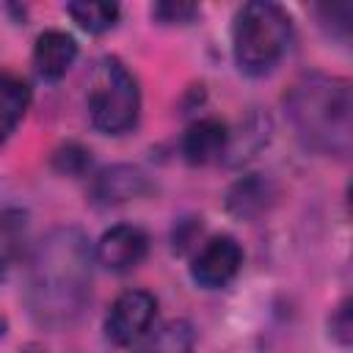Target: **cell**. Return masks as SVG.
<instances>
[{"label": "cell", "mask_w": 353, "mask_h": 353, "mask_svg": "<svg viewBox=\"0 0 353 353\" xmlns=\"http://www.w3.org/2000/svg\"><path fill=\"white\" fill-rule=\"evenodd\" d=\"M91 265L94 248L77 226H58L36 243L25 279V306L36 325L58 331L85 312Z\"/></svg>", "instance_id": "1"}, {"label": "cell", "mask_w": 353, "mask_h": 353, "mask_svg": "<svg viewBox=\"0 0 353 353\" xmlns=\"http://www.w3.org/2000/svg\"><path fill=\"white\" fill-rule=\"evenodd\" d=\"M284 113L306 149L334 157L350 154L353 91L345 77L325 72L301 74L284 94Z\"/></svg>", "instance_id": "2"}, {"label": "cell", "mask_w": 353, "mask_h": 353, "mask_svg": "<svg viewBox=\"0 0 353 353\" xmlns=\"http://www.w3.org/2000/svg\"><path fill=\"white\" fill-rule=\"evenodd\" d=\"M292 19L290 14L268 0L245 3L232 28V52L234 63L245 74H268L290 50Z\"/></svg>", "instance_id": "3"}, {"label": "cell", "mask_w": 353, "mask_h": 353, "mask_svg": "<svg viewBox=\"0 0 353 353\" xmlns=\"http://www.w3.org/2000/svg\"><path fill=\"white\" fill-rule=\"evenodd\" d=\"M138 113H141L138 80L119 58H102L88 88L91 124L105 135H121L135 127Z\"/></svg>", "instance_id": "4"}, {"label": "cell", "mask_w": 353, "mask_h": 353, "mask_svg": "<svg viewBox=\"0 0 353 353\" xmlns=\"http://www.w3.org/2000/svg\"><path fill=\"white\" fill-rule=\"evenodd\" d=\"M157 301L146 290H127L121 292L108 317H105V334L113 345H132L154 320Z\"/></svg>", "instance_id": "5"}, {"label": "cell", "mask_w": 353, "mask_h": 353, "mask_svg": "<svg viewBox=\"0 0 353 353\" xmlns=\"http://www.w3.org/2000/svg\"><path fill=\"white\" fill-rule=\"evenodd\" d=\"M240 265H243L240 243L229 234H221V237L207 240L199 248V254L193 256V265H190V276L199 287L215 290V287L229 284L237 276Z\"/></svg>", "instance_id": "6"}, {"label": "cell", "mask_w": 353, "mask_h": 353, "mask_svg": "<svg viewBox=\"0 0 353 353\" xmlns=\"http://www.w3.org/2000/svg\"><path fill=\"white\" fill-rule=\"evenodd\" d=\"M149 176L130 163H116L102 168L91 185H88V199L97 207H116V204H127L132 199H141L149 193Z\"/></svg>", "instance_id": "7"}, {"label": "cell", "mask_w": 353, "mask_h": 353, "mask_svg": "<svg viewBox=\"0 0 353 353\" xmlns=\"http://www.w3.org/2000/svg\"><path fill=\"white\" fill-rule=\"evenodd\" d=\"M146 251H149L146 232L138 229V226H130V223H119V226H110L99 237V243L94 248V256L108 270L124 273V270L141 265V259L146 256Z\"/></svg>", "instance_id": "8"}, {"label": "cell", "mask_w": 353, "mask_h": 353, "mask_svg": "<svg viewBox=\"0 0 353 353\" xmlns=\"http://www.w3.org/2000/svg\"><path fill=\"white\" fill-rule=\"evenodd\" d=\"M279 190L268 174H245L226 190V212L237 221H254L262 212H268L276 201Z\"/></svg>", "instance_id": "9"}, {"label": "cell", "mask_w": 353, "mask_h": 353, "mask_svg": "<svg viewBox=\"0 0 353 353\" xmlns=\"http://www.w3.org/2000/svg\"><path fill=\"white\" fill-rule=\"evenodd\" d=\"M229 127L221 119H199L182 135V157L190 165H207L226 154Z\"/></svg>", "instance_id": "10"}, {"label": "cell", "mask_w": 353, "mask_h": 353, "mask_svg": "<svg viewBox=\"0 0 353 353\" xmlns=\"http://www.w3.org/2000/svg\"><path fill=\"white\" fill-rule=\"evenodd\" d=\"M77 58V41L63 30H44L33 47V63L41 77L58 80Z\"/></svg>", "instance_id": "11"}, {"label": "cell", "mask_w": 353, "mask_h": 353, "mask_svg": "<svg viewBox=\"0 0 353 353\" xmlns=\"http://www.w3.org/2000/svg\"><path fill=\"white\" fill-rule=\"evenodd\" d=\"M270 141V119L259 110H251L240 119L237 130L229 132V143H226V163L229 165H240L243 160L254 157L265 143Z\"/></svg>", "instance_id": "12"}, {"label": "cell", "mask_w": 353, "mask_h": 353, "mask_svg": "<svg viewBox=\"0 0 353 353\" xmlns=\"http://www.w3.org/2000/svg\"><path fill=\"white\" fill-rule=\"evenodd\" d=\"M30 105V88L22 77L0 72V143L14 132Z\"/></svg>", "instance_id": "13"}, {"label": "cell", "mask_w": 353, "mask_h": 353, "mask_svg": "<svg viewBox=\"0 0 353 353\" xmlns=\"http://www.w3.org/2000/svg\"><path fill=\"white\" fill-rule=\"evenodd\" d=\"M196 342V331L188 320L163 323L141 347V353H190Z\"/></svg>", "instance_id": "14"}, {"label": "cell", "mask_w": 353, "mask_h": 353, "mask_svg": "<svg viewBox=\"0 0 353 353\" xmlns=\"http://www.w3.org/2000/svg\"><path fill=\"white\" fill-rule=\"evenodd\" d=\"M66 14L88 33H105L116 25L119 19V6L116 3H69L66 6Z\"/></svg>", "instance_id": "15"}, {"label": "cell", "mask_w": 353, "mask_h": 353, "mask_svg": "<svg viewBox=\"0 0 353 353\" xmlns=\"http://www.w3.org/2000/svg\"><path fill=\"white\" fill-rule=\"evenodd\" d=\"M320 25L325 28L328 36L347 41L350 36V17H353V6L350 3H331V6H317L314 8Z\"/></svg>", "instance_id": "16"}, {"label": "cell", "mask_w": 353, "mask_h": 353, "mask_svg": "<svg viewBox=\"0 0 353 353\" xmlns=\"http://www.w3.org/2000/svg\"><path fill=\"white\" fill-rule=\"evenodd\" d=\"M91 165V152L80 143H63L52 152V168L61 171V174H69V176H77L83 174L85 168Z\"/></svg>", "instance_id": "17"}, {"label": "cell", "mask_w": 353, "mask_h": 353, "mask_svg": "<svg viewBox=\"0 0 353 353\" xmlns=\"http://www.w3.org/2000/svg\"><path fill=\"white\" fill-rule=\"evenodd\" d=\"M196 14H199V6H193V3H171V0H165V3H154L152 6V17L157 22H163V25H185Z\"/></svg>", "instance_id": "18"}, {"label": "cell", "mask_w": 353, "mask_h": 353, "mask_svg": "<svg viewBox=\"0 0 353 353\" xmlns=\"http://www.w3.org/2000/svg\"><path fill=\"white\" fill-rule=\"evenodd\" d=\"M328 331H331V336L342 345V347H347L350 342H353V320H350V298H345L336 309H334V314L328 317Z\"/></svg>", "instance_id": "19"}, {"label": "cell", "mask_w": 353, "mask_h": 353, "mask_svg": "<svg viewBox=\"0 0 353 353\" xmlns=\"http://www.w3.org/2000/svg\"><path fill=\"white\" fill-rule=\"evenodd\" d=\"M11 254H14V232L8 229V223H0V276L11 262Z\"/></svg>", "instance_id": "20"}, {"label": "cell", "mask_w": 353, "mask_h": 353, "mask_svg": "<svg viewBox=\"0 0 353 353\" xmlns=\"http://www.w3.org/2000/svg\"><path fill=\"white\" fill-rule=\"evenodd\" d=\"M6 334V317H0V336Z\"/></svg>", "instance_id": "21"}]
</instances>
